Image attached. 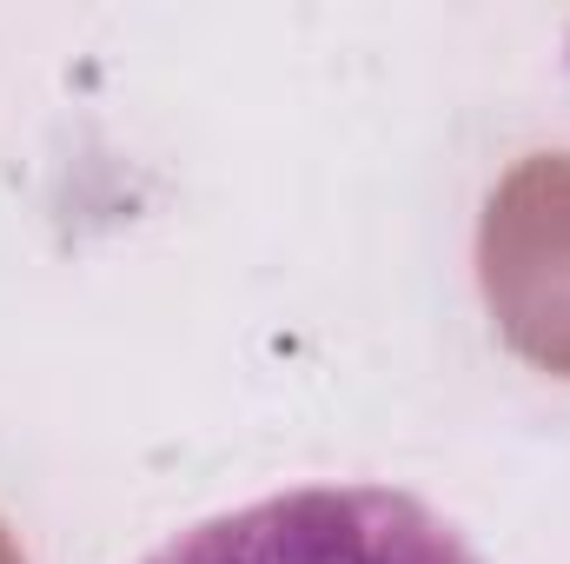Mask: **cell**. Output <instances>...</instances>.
Returning <instances> with one entry per match:
<instances>
[{
    "mask_svg": "<svg viewBox=\"0 0 570 564\" xmlns=\"http://www.w3.org/2000/svg\"><path fill=\"white\" fill-rule=\"evenodd\" d=\"M140 564H478V552L412 492L298 485L219 512Z\"/></svg>",
    "mask_w": 570,
    "mask_h": 564,
    "instance_id": "6da1fadb",
    "label": "cell"
}]
</instances>
